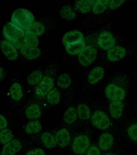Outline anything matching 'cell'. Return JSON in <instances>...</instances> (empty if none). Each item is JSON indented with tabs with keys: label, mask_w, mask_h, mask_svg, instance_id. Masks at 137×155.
<instances>
[{
	"label": "cell",
	"mask_w": 137,
	"mask_h": 155,
	"mask_svg": "<svg viewBox=\"0 0 137 155\" xmlns=\"http://www.w3.org/2000/svg\"><path fill=\"white\" fill-rule=\"evenodd\" d=\"M34 20V15L32 12L25 8L16 9L11 17V22L25 31L29 28Z\"/></svg>",
	"instance_id": "obj_1"
},
{
	"label": "cell",
	"mask_w": 137,
	"mask_h": 155,
	"mask_svg": "<svg viewBox=\"0 0 137 155\" xmlns=\"http://www.w3.org/2000/svg\"><path fill=\"white\" fill-rule=\"evenodd\" d=\"M3 32L6 38L12 43L22 39L26 34L24 30L10 22L5 25Z\"/></svg>",
	"instance_id": "obj_2"
},
{
	"label": "cell",
	"mask_w": 137,
	"mask_h": 155,
	"mask_svg": "<svg viewBox=\"0 0 137 155\" xmlns=\"http://www.w3.org/2000/svg\"><path fill=\"white\" fill-rule=\"evenodd\" d=\"M97 54L95 48L92 46H88L79 53L78 57L79 63L83 66H89L95 60Z\"/></svg>",
	"instance_id": "obj_3"
},
{
	"label": "cell",
	"mask_w": 137,
	"mask_h": 155,
	"mask_svg": "<svg viewBox=\"0 0 137 155\" xmlns=\"http://www.w3.org/2000/svg\"><path fill=\"white\" fill-rule=\"evenodd\" d=\"M91 122L96 128L100 130L107 129L111 125L109 117L101 111H97L94 113L91 117Z\"/></svg>",
	"instance_id": "obj_4"
},
{
	"label": "cell",
	"mask_w": 137,
	"mask_h": 155,
	"mask_svg": "<svg viewBox=\"0 0 137 155\" xmlns=\"http://www.w3.org/2000/svg\"><path fill=\"white\" fill-rule=\"evenodd\" d=\"M105 95L110 101H122L126 96L124 90L116 85L109 84L105 89Z\"/></svg>",
	"instance_id": "obj_5"
},
{
	"label": "cell",
	"mask_w": 137,
	"mask_h": 155,
	"mask_svg": "<svg viewBox=\"0 0 137 155\" xmlns=\"http://www.w3.org/2000/svg\"><path fill=\"white\" fill-rule=\"evenodd\" d=\"M89 145L90 140L87 136L79 135L73 141L72 149L74 153L82 155L86 152Z\"/></svg>",
	"instance_id": "obj_6"
},
{
	"label": "cell",
	"mask_w": 137,
	"mask_h": 155,
	"mask_svg": "<svg viewBox=\"0 0 137 155\" xmlns=\"http://www.w3.org/2000/svg\"><path fill=\"white\" fill-rule=\"evenodd\" d=\"M116 41L110 32L104 31L100 35L98 39V45L102 49L107 50L111 49L115 45Z\"/></svg>",
	"instance_id": "obj_7"
},
{
	"label": "cell",
	"mask_w": 137,
	"mask_h": 155,
	"mask_svg": "<svg viewBox=\"0 0 137 155\" xmlns=\"http://www.w3.org/2000/svg\"><path fill=\"white\" fill-rule=\"evenodd\" d=\"M53 86V80L51 78L46 76L37 86L36 93L39 96H44L50 91Z\"/></svg>",
	"instance_id": "obj_8"
},
{
	"label": "cell",
	"mask_w": 137,
	"mask_h": 155,
	"mask_svg": "<svg viewBox=\"0 0 137 155\" xmlns=\"http://www.w3.org/2000/svg\"><path fill=\"white\" fill-rule=\"evenodd\" d=\"M1 47L3 53L8 59L11 60H15L17 59V51L10 41L6 40L2 41L1 43Z\"/></svg>",
	"instance_id": "obj_9"
},
{
	"label": "cell",
	"mask_w": 137,
	"mask_h": 155,
	"mask_svg": "<svg viewBox=\"0 0 137 155\" xmlns=\"http://www.w3.org/2000/svg\"><path fill=\"white\" fill-rule=\"evenodd\" d=\"M83 35L78 30H72L65 34L62 38V42L65 46L73 44L84 41Z\"/></svg>",
	"instance_id": "obj_10"
},
{
	"label": "cell",
	"mask_w": 137,
	"mask_h": 155,
	"mask_svg": "<svg viewBox=\"0 0 137 155\" xmlns=\"http://www.w3.org/2000/svg\"><path fill=\"white\" fill-rule=\"evenodd\" d=\"M22 144L17 139H14L5 144L2 150V155H15L22 149Z\"/></svg>",
	"instance_id": "obj_11"
},
{
	"label": "cell",
	"mask_w": 137,
	"mask_h": 155,
	"mask_svg": "<svg viewBox=\"0 0 137 155\" xmlns=\"http://www.w3.org/2000/svg\"><path fill=\"white\" fill-rule=\"evenodd\" d=\"M56 142L61 147H67L69 145L70 136L68 130L66 128L60 129L55 135Z\"/></svg>",
	"instance_id": "obj_12"
},
{
	"label": "cell",
	"mask_w": 137,
	"mask_h": 155,
	"mask_svg": "<svg viewBox=\"0 0 137 155\" xmlns=\"http://www.w3.org/2000/svg\"><path fill=\"white\" fill-rule=\"evenodd\" d=\"M126 50L124 47L120 46H115L109 49L107 53V57L109 61L115 62L124 58Z\"/></svg>",
	"instance_id": "obj_13"
},
{
	"label": "cell",
	"mask_w": 137,
	"mask_h": 155,
	"mask_svg": "<svg viewBox=\"0 0 137 155\" xmlns=\"http://www.w3.org/2000/svg\"><path fill=\"white\" fill-rule=\"evenodd\" d=\"M104 76V69L101 67H96L90 71L88 80L91 84H94L101 81Z\"/></svg>",
	"instance_id": "obj_14"
},
{
	"label": "cell",
	"mask_w": 137,
	"mask_h": 155,
	"mask_svg": "<svg viewBox=\"0 0 137 155\" xmlns=\"http://www.w3.org/2000/svg\"><path fill=\"white\" fill-rule=\"evenodd\" d=\"M114 139L110 133H105L100 137L98 145L102 150L107 151L111 148L114 143Z\"/></svg>",
	"instance_id": "obj_15"
},
{
	"label": "cell",
	"mask_w": 137,
	"mask_h": 155,
	"mask_svg": "<svg viewBox=\"0 0 137 155\" xmlns=\"http://www.w3.org/2000/svg\"><path fill=\"white\" fill-rule=\"evenodd\" d=\"M20 49L21 54L26 59L30 60L36 59L41 54L40 49L37 47L23 46Z\"/></svg>",
	"instance_id": "obj_16"
},
{
	"label": "cell",
	"mask_w": 137,
	"mask_h": 155,
	"mask_svg": "<svg viewBox=\"0 0 137 155\" xmlns=\"http://www.w3.org/2000/svg\"><path fill=\"white\" fill-rule=\"evenodd\" d=\"M123 108L124 104L122 101L112 102L109 107L110 114L113 118H120L122 114Z\"/></svg>",
	"instance_id": "obj_17"
},
{
	"label": "cell",
	"mask_w": 137,
	"mask_h": 155,
	"mask_svg": "<svg viewBox=\"0 0 137 155\" xmlns=\"http://www.w3.org/2000/svg\"><path fill=\"white\" fill-rule=\"evenodd\" d=\"M95 1L92 0H80L76 1L75 2V9L83 13H87L89 12Z\"/></svg>",
	"instance_id": "obj_18"
},
{
	"label": "cell",
	"mask_w": 137,
	"mask_h": 155,
	"mask_svg": "<svg viewBox=\"0 0 137 155\" xmlns=\"http://www.w3.org/2000/svg\"><path fill=\"white\" fill-rule=\"evenodd\" d=\"M41 110L39 105L37 104H33L29 107L26 110V115L29 119H36L41 116Z\"/></svg>",
	"instance_id": "obj_19"
},
{
	"label": "cell",
	"mask_w": 137,
	"mask_h": 155,
	"mask_svg": "<svg viewBox=\"0 0 137 155\" xmlns=\"http://www.w3.org/2000/svg\"><path fill=\"white\" fill-rule=\"evenodd\" d=\"M41 139L44 146L48 149H52L57 145L56 138L52 134L45 132L41 136Z\"/></svg>",
	"instance_id": "obj_20"
},
{
	"label": "cell",
	"mask_w": 137,
	"mask_h": 155,
	"mask_svg": "<svg viewBox=\"0 0 137 155\" xmlns=\"http://www.w3.org/2000/svg\"><path fill=\"white\" fill-rule=\"evenodd\" d=\"M45 28L42 23L34 21L25 32L32 34L36 36H40L45 32Z\"/></svg>",
	"instance_id": "obj_21"
},
{
	"label": "cell",
	"mask_w": 137,
	"mask_h": 155,
	"mask_svg": "<svg viewBox=\"0 0 137 155\" xmlns=\"http://www.w3.org/2000/svg\"><path fill=\"white\" fill-rule=\"evenodd\" d=\"M85 47V43L84 41L65 46L67 52L72 55L80 53Z\"/></svg>",
	"instance_id": "obj_22"
},
{
	"label": "cell",
	"mask_w": 137,
	"mask_h": 155,
	"mask_svg": "<svg viewBox=\"0 0 137 155\" xmlns=\"http://www.w3.org/2000/svg\"><path fill=\"white\" fill-rule=\"evenodd\" d=\"M9 92L11 98L15 101L21 100L23 95L22 87L18 83L14 84L11 87Z\"/></svg>",
	"instance_id": "obj_23"
},
{
	"label": "cell",
	"mask_w": 137,
	"mask_h": 155,
	"mask_svg": "<svg viewBox=\"0 0 137 155\" xmlns=\"http://www.w3.org/2000/svg\"><path fill=\"white\" fill-rule=\"evenodd\" d=\"M110 1L109 0H98L96 1L92 7V11L96 14L103 13L109 6Z\"/></svg>",
	"instance_id": "obj_24"
},
{
	"label": "cell",
	"mask_w": 137,
	"mask_h": 155,
	"mask_svg": "<svg viewBox=\"0 0 137 155\" xmlns=\"http://www.w3.org/2000/svg\"><path fill=\"white\" fill-rule=\"evenodd\" d=\"M77 112L75 108L70 107L65 111L64 120L66 123L70 124L75 122L77 118Z\"/></svg>",
	"instance_id": "obj_25"
},
{
	"label": "cell",
	"mask_w": 137,
	"mask_h": 155,
	"mask_svg": "<svg viewBox=\"0 0 137 155\" xmlns=\"http://www.w3.org/2000/svg\"><path fill=\"white\" fill-rule=\"evenodd\" d=\"M26 33L23 38L24 46L28 47H36L39 45L38 38L36 35Z\"/></svg>",
	"instance_id": "obj_26"
},
{
	"label": "cell",
	"mask_w": 137,
	"mask_h": 155,
	"mask_svg": "<svg viewBox=\"0 0 137 155\" xmlns=\"http://www.w3.org/2000/svg\"><path fill=\"white\" fill-rule=\"evenodd\" d=\"M42 126L39 121H32L27 124L25 127V131L27 134H37L42 130Z\"/></svg>",
	"instance_id": "obj_27"
},
{
	"label": "cell",
	"mask_w": 137,
	"mask_h": 155,
	"mask_svg": "<svg viewBox=\"0 0 137 155\" xmlns=\"http://www.w3.org/2000/svg\"><path fill=\"white\" fill-rule=\"evenodd\" d=\"M77 112L79 118L82 120L88 119L91 116L90 109L85 104H80L78 105Z\"/></svg>",
	"instance_id": "obj_28"
},
{
	"label": "cell",
	"mask_w": 137,
	"mask_h": 155,
	"mask_svg": "<svg viewBox=\"0 0 137 155\" xmlns=\"http://www.w3.org/2000/svg\"><path fill=\"white\" fill-rule=\"evenodd\" d=\"M61 17L68 20H72L76 17V13L70 6L66 5L61 8L60 12Z\"/></svg>",
	"instance_id": "obj_29"
},
{
	"label": "cell",
	"mask_w": 137,
	"mask_h": 155,
	"mask_svg": "<svg viewBox=\"0 0 137 155\" xmlns=\"http://www.w3.org/2000/svg\"><path fill=\"white\" fill-rule=\"evenodd\" d=\"M47 100L50 104L56 105L60 103L61 95L59 91L56 88H54L50 91L48 94Z\"/></svg>",
	"instance_id": "obj_30"
},
{
	"label": "cell",
	"mask_w": 137,
	"mask_h": 155,
	"mask_svg": "<svg viewBox=\"0 0 137 155\" xmlns=\"http://www.w3.org/2000/svg\"><path fill=\"white\" fill-rule=\"evenodd\" d=\"M57 84L62 88H68L71 83V79L68 74L64 73L60 75L57 80Z\"/></svg>",
	"instance_id": "obj_31"
},
{
	"label": "cell",
	"mask_w": 137,
	"mask_h": 155,
	"mask_svg": "<svg viewBox=\"0 0 137 155\" xmlns=\"http://www.w3.org/2000/svg\"><path fill=\"white\" fill-rule=\"evenodd\" d=\"M42 76V73L41 71L39 70L34 71L28 76L27 82L31 85L36 84L41 81Z\"/></svg>",
	"instance_id": "obj_32"
},
{
	"label": "cell",
	"mask_w": 137,
	"mask_h": 155,
	"mask_svg": "<svg viewBox=\"0 0 137 155\" xmlns=\"http://www.w3.org/2000/svg\"><path fill=\"white\" fill-rule=\"evenodd\" d=\"M14 137L12 132L8 128L2 130L0 133V140L3 145L11 141Z\"/></svg>",
	"instance_id": "obj_33"
},
{
	"label": "cell",
	"mask_w": 137,
	"mask_h": 155,
	"mask_svg": "<svg viewBox=\"0 0 137 155\" xmlns=\"http://www.w3.org/2000/svg\"><path fill=\"white\" fill-rule=\"evenodd\" d=\"M127 133L132 140L137 141V124L132 125L129 128Z\"/></svg>",
	"instance_id": "obj_34"
},
{
	"label": "cell",
	"mask_w": 137,
	"mask_h": 155,
	"mask_svg": "<svg viewBox=\"0 0 137 155\" xmlns=\"http://www.w3.org/2000/svg\"><path fill=\"white\" fill-rule=\"evenodd\" d=\"M125 2L126 1H110L109 5V8L111 9H116Z\"/></svg>",
	"instance_id": "obj_35"
},
{
	"label": "cell",
	"mask_w": 137,
	"mask_h": 155,
	"mask_svg": "<svg viewBox=\"0 0 137 155\" xmlns=\"http://www.w3.org/2000/svg\"><path fill=\"white\" fill-rule=\"evenodd\" d=\"M26 155H45V153L41 149L36 148L29 151Z\"/></svg>",
	"instance_id": "obj_36"
},
{
	"label": "cell",
	"mask_w": 137,
	"mask_h": 155,
	"mask_svg": "<svg viewBox=\"0 0 137 155\" xmlns=\"http://www.w3.org/2000/svg\"><path fill=\"white\" fill-rule=\"evenodd\" d=\"M87 155H101L100 151L97 147L92 146L88 151Z\"/></svg>",
	"instance_id": "obj_37"
},
{
	"label": "cell",
	"mask_w": 137,
	"mask_h": 155,
	"mask_svg": "<svg viewBox=\"0 0 137 155\" xmlns=\"http://www.w3.org/2000/svg\"><path fill=\"white\" fill-rule=\"evenodd\" d=\"M0 118H1L0 129H1V130H2L5 129L8 127V122L6 119L3 115L2 114L0 115Z\"/></svg>",
	"instance_id": "obj_38"
},
{
	"label": "cell",
	"mask_w": 137,
	"mask_h": 155,
	"mask_svg": "<svg viewBox=\"0 0 137 155\" xmlns=\"http://www.w3.org/2000/svg\"><path fill=\"white\" fill-rule=\"evenodd\" d=\"M5 76V72L3 69L2 68H1V81H2V80L4 78Z\"/></svg>",
	"instance_id": "obj_39"
},
{
	"label": "cell",
	"mask_w": 137,
	"mask_h": 155,
	"mask_svg": "<svg viewBox=\"0 0 137 155\" xmlns=\"http://www.w3.org/2000/svg\"><path fill=\"white\" fill-rule=\"evenodd\" d=\"M104 155H116L114 154H113V153H109L106 154Z\"/></svg>",
	"instance_id": "obj_40"
}]
</instances>
